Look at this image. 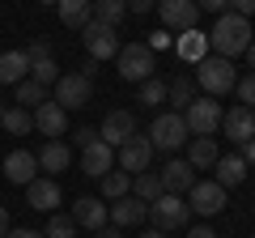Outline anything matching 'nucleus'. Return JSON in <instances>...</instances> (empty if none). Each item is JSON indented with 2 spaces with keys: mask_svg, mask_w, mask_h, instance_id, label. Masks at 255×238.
Segmentation results:
<instances>
[{
  "mask_svg": "<svg viewBox=\"0 0 255 238\" xmlns=\"http://www.w3.org/2000/svg\"><path fill=\"white\" fill-rule=\"evenodd\" d=\"M209 47H213V55H226V60L243 55L247 47H251V21L238 17V13H221V17L213 21Z\"/></svg>",
  "mask_w": 255,
  "mask_h": 238,
  "instance_id": "nucleus-1",
  "label": "nucleus"
},
{
  "mask_svg": "<svg viewBox=\"0 0 255 238\" xmlns=\"http://www.w3.org/2000/svg\"><path fill=\"white\" fill-rule=\"evenodd\" d=\"M191 81L200 85L209 98H221V94H230L238 85V68H234V60H226V55H204L200 64H196V77Z\"/></svg>",
  "mask_w": 255,
  "mask_h": 238,
  "instance_id": "nucleus-2",
  "label": "nucleus"
},
{
  "mask_svg": "<svg viewBox=\"0 0 255 238\" xmlns=\"http://www.w3.org/2000/svg\"><path fill=\"white\" fill-rule=\"evenodd\" d=\"M115 68H119V77H124V81H136V85L149 81V77H153V68H157L153 47H149V43H128V47H119Z\"/></svg>",
  "mask_w": 255,
  "mask_h": 238,
  "instance_id": "nucleus-3",
  "label": "nucleus"
},
{
  "mask_svg": "<svg viewBox=\"0 0 255 238\" xmlns=\"http://www.w3.org/2000/svg\"><path fill=\"white\" fill-rule=\"evenodd\" d=\"M187 140H191V132H187V123H183L179 111H166V115H157L153 123H149V145H153V149L179 153Z\"/></svg>",
  "mask_w": 255,
  "mask_h": 238,
  "instance_id": "nucleus-4",
  "label": "nucleus"
},
{
  "mask_svg": "<svg viewBox=\"0 0 255 238\" xmlns=\"http://www.w3.org/2000/svg\"><path fill=\"white\" fill-rule=\"evenodd\" d=\"M149 221H153V230H183V226L191 221L187 196H170V192H162L153 204H149Z\"/></svg>",
  "mask_w": 255,
  "mask_h": 238,
  "instance_id": "nucleus-5",
  "label": "nucleus"
},
{
  "mask_svg": "<svg viewBox=\"0 0 255 238\" xmlns=\"http://www.w3.org/2000/svg\"><path fill=\"white\" fill-rule=\"evenodd\" d=\"M183 123H187V132L191 136H213V132L221 128V102L217 98H196L187 111H183Z\"/></svg>",
  "mask_w": 255,
  "mask_h": 238,
  "instance_id": "nucleus-6",
  "label": "nucleus"
},
{
  "mask_svg": "<svg viewBox=\"0 0 255 238\" xmlns=\"http://www.w3.org/2000/svg\"><path fill=\"white\" fill-rule=\"evenodd\" d=\"M77 34H81V43H85V51H90V60H98V64L119 55V34H115L111 26H102V21H85Z\"/></svg>",
  "mask_w": 255,
  "mask_h": 238,
  "instance_id": "nucleus-7",
  "label": "nucleus"
},
{
  "mask_svg": "<svg viewBox=\"0 0 255 238\" xmlns=\"http://www.w3.org/2000/svg\"><path fill=\"white\" fill-rule=\"evenodd\" d=\"M149 162H153V145H149V136H140V132H132V136L115 149V166L128 170V174H145Z\"/></svg>",
  "mask_w": 255,
  "mask_h": 238,
  "instance_id": "nucleus-8",
  "label": "nucleus"
},
{
  "mask_svg": "<svg viewBox=\"0 0 255 238\" xmlns=\"http://www.w3.org/2000/svg\"><path fill=\"white\" fill-rule=\"evenodd\" d=\"M51 90H55L51 102H60L64 111H77V107H90L94 81H90V77H81V73H60V81H55Z\"/></svg>",
  "mask_w": 255,
  "mask_h": 238,
  "instance_id": "nucleus-9",
  "label": "nucleus"
},
{
  "mask_svg": "<svg viewBox=\"0 0 255 238\" xmlns=\"http://www.w3.org/2000/svg\"><path fill=\"white\" fill-rule=\"evenodd\" d=\"M187 209L200 213V217H217L226 209V187L213 183V179H196V187L187 192Z\"/></svg>",
  "mask_w": 255,
  "mask_h": 238,
  "instance_id": "nucleus-10",
  "label": "nucleus"
},
{
  "mask_svg": "<svg viewBox=\"0 0 255 238\" xmlns=\"http://www.w3.org/2000/svg\"><path fill=\"white\" fill-rule=\"evenodd\" d=\"M221 132H226V140H234V145L243 149L247 140L255 136V111L243 107V102H234L230 111H221Z\"/></svg>",
  "mask_w": 255,
  "mask_h": 238,
  "instance_id": "nucleus-11",
  "label": "nucleus"
},
{
  "mask_svg": "<svg viewBox=\"0 0 255 238\" xmlns=\"http://www.w3.org/2000/svg\"><path fill=\"white\" fill-rule=\"evenodd\" d=\"M107 221H111V226H119V230H128V226H145V221H149V204L136 200V196L128 192L124 200H111V204H107Z\"/></svg>",
  "mask_w": 255,
  "mask_h": 238,
  "instance_id": "nucleus-12",
  "label": "nucleus"
},
{
  "mask_svg": "<svg viewBox=\"0 0 255 238\" xmlns=\"http://www.w3.org/2000/svg\"><path fill=\"white\" fill-rule=\"evenodd\" d=\"M157 17L166 21V30H196L200 9L196 0H157Z\"/></svg>",
  "mask_w": 255,
  "mask_h": 238,
  "instance_id": "nucleus-13",
  "label": "nucleus"
},
{
  "mask_svg": "<svg viewBox=\"0 0 255 238\" xmlns=\"http://www.w3.org/2000/svg\"><path fill=\"white\" fill-rule=\"evenodd\" d=\"M30 119H34V128L43 132V136H51V140H60L64 132H68V111L60 107V102H38L34 111H30Z\"/></svg>",
  "mask_w": 255,
  "mask_h": 238,
  "instance_id": "nucleus-14",
  "label": "nucleus"
},
{
  "mask_svg": "<svg viewBox=\"0 0 255 238\" xmlns=\"http://www.w3.org/2000/svg\"><path fill=\"white\" fill-rule=\"evenodd\" d=\"M157 179H162V187L170 196H187L191 187H196V170H191L187 157H170V162L157 170Z\"/></svg>",
  "mask_w": 255,
  "mask_h": 238,
  "instance_id": "nucleus-15",
  "label": "nucleus"
},
{
  "mask_svg": "<svg viewBox=\"0 0 255 238\" xmlns=\"http://www.w3.org/2000/svg\"><path fill=\"white\" fill-rule=\"evenodd\" d=\"M132 132H136V115H132V111H107V119H102V128H98V136L107 140L111 149H119L124 145L128 136H132Z\"/></svg>",
  "mask_w": 255,
  "mask_h": 238,
  "instance_id": "nucleus-16",
  "label": "nucleus"
},
{
  "mask_svg": "<svg viewBox=\"0 0 255 238\" xmlns=\"http://www.w3.org/2000/svg\"><path fill=\"white\" fill-rule=\"evenodd\" d=\"M81 170L90 174V179H102L107 170H115V149L107 145V140H94V145H85L81 149Z\"/></svg>",
  "mask_w": 255,
  "mask_h": 238,
  "instance_id": "nucleus-17",
  "label": "nucleus"
},
{
  "mask_svg": "<svg viewBox=\"0 0 255 238\" xmlns=\"http://www.w3.org/2000/svg\"><path fill=\"white\" fill-rule=\"evenodd\" d=\"M26 204L34 213H55L60 209V183L55 179H30L26 183Z\"/></svg>",
  "mask_w": 255,
  "mask_h": 238,
  "instance_id": "nucleus-18",
  "label": "nucleus"
},
{
  "mask_svg": "<svg viewBox=\"0 0 255 238\" xmlns=\"http://www.w3.org/2000/svg\"><path fill=\"white\" fill-rule=\"evenodd\" d=\"M4 174H9V183L26 187L30 179H38V157L30 153V149H13V153L4 157Z\"/></svg>",
  "mask_w": 255,
  "mask_h": 238,
  "instance_id": "nucleus-19",
  "label": "nucleus"
},
{
  "mask_svg": "<svg viewBox=\"0 0 255 238\" xmlns=\"http://www.w3.org/2000/svg\"><path fill=\"white\" fill-rule=\"evenodd\" d=\"M217 157H221L217 136H191V140H187V162H191V170H213Z\"/></svg>",
  "mask_w": 255,
  "mask_h": 238,
  "instance_id": "nucleus-20",
  "label": "nucleus"
},
{
  "mask_svg": "<svg viewBox=\"0 0 255 238\" xmlns=\"http://www.w3.org/2000/svg\"><path fill=\"white\" fill-rule=\"evenodd\" d=\"M247 179V162H243V153H221L217 157V166H213V183H221L230 192V187H238Z\"/></svg>",
  "mask_w": 255,
  "mask_h": 238,
  "instance_id": "nucleus-21",
  "label": "nucleus"
},
{
  "mask_svg": "<svg viewBox=\"0 0 255 238\" xmlns=\"http://www.w3.org/2000/svg\"><path fill=\"white\" fill-rule=\"evenodd\" d=\"M174 55H179L183 64H200L204 55H209V34H200V30H183L179 43H174Z\"/></svg>",
  "mask_w": 255,
  "mask_h": 238,
  "instance_id": "nucleus-22",
  "label": "nucleus"
},
{
  "mask_svg": "<svg viewBox=\"0 0 255 238\" xmlns=\"http://www.w3.org/2000/svg\"><path fill=\"white\" fill-rule=\"evenodd\" d=\"M34 157H38V170L43 174H60V170H68V162H73V153H68L64 140H47Z\"/></svg>",
  "mask_w": 255,
  "mask_h": 238,
  "instance_id": "nucleus-23",
  "label": "nucleus"
},
{
  "mask_svg": "<svg viewBox=\"0 0 255 238\" xmlns=\"http://www.w3.org/2000/svg\"><path fill=\"white\" fill-rule=\"evenodd\" d=\"M73 221L85 226V230H102V226H107V204L94 200V196H81V200L73 204Z\"/></svg>",
  "mask_w": 255,
  "mask_h": 238,
  "instance_id": "nucleus-24",
  "label": "nucleus"
},
{
  "mask_svg": "<svg viewBox=\"0 0 255 238\" xmlns=\"http://www.w3.org/2000/svg\"><path fill=\"white\" fill-rule=\"evenodd\" d=\"M26 77H30L26 51H0V85H17Z\"/></svg>",
  "mask_w": 255,
  "mask_h": 238,
  "instance_id": "nucleus-25",
  "label": "nucleus"
},
{
  "mask_svg": "<svg viewBox=\"0 0 255 238\" xmlns=\"http://www.w3.org/2000/svg\"><path fill=\"white\" fill-rule=\"evenodd\" d=\"M55 9H60V21H64L68 30H81L85 21L94 17V0H60Z\"/></svg>",
  "mask_w": 255,
  "mask_h": 238,
  "instance_id": "nucleus-26",
  "label": "nucleus"
},
{
  "mask_svg": "<svg viewBox=\"0 0 255 238\" xmlns=\"http://www.w3.org/2000/svg\"><path fill=\"white\" fill-rule=\"evenodd\" d=\"M166 102L183 115V111L196 102V81H191V77H174V81H166Z\"/></svg>",
  "mask_w": 255,
  "mask_h": 238,
  "instance_id": "nucleus-27",
  "label": "nucleus"
},
{
  "mask_svg": "<svg viewBox=\"0 0 255 238\" xmlns=\"http://www.w3.org/2000/svg\"><path fill=\"white\" fill-rule=\"evenodd\" d=\"M124 17H128V0H94V17L90 21H102V26L115 30Z\"/></svg>",
  "mask_w": 255,
  "mask_h": 238,
  "instance_id": "nucleus-28",
  "label": "nucleus"
},
{
  "mask_svg": "<svg viewBox=\"0 0 255 238\" xmlns=\"http://www.w3.org/2000/svg\"><path fill=\"white\" fill-rule=\"evenodd\" d=\"M98 183H102V196H107V200H124V196L132 192V174L115 166V170H107V174H102Z\"/></svg>",
  "mask_w": 255,
  "mask_h": 238,
  "instance_id": "nucleus-29",
  "label": "nucleus"
},
{
  "mask_svg": "<svg viewBox=\"0 0 255 238\" xmlns=\"http://www.w3.org/2000/svg\"><path fill=\"white\" fill-rule=\"evenodd\" d=\"M162 192H166V187H162V179H157L153 170H145V174H132V196H136V200L153 204Z\"/></svg>",
  "mask_w": 255,
  "mask_h": 238,
  "instance_id": "nucleus-30",
  "label": "nucleus"
},
{
  "mask_svg": "<svg viewBox=\"0 0 255 238\" xmlns=\"http://www.w3.org/2000/svg\"><path fill=\"white\" fill-rule=\"evenodd\" d=\"M4 132H13V136H26L30 128H34V119H30V111L26 107H9L4 111V123H0Z\"/></svg>",
  "mask_w": 255,
  "mask_h": 238,
  "instance_id": "nucleus-31",
  "label": "nucleus"
},
{
  "mask_svg": "<svg viewBox=\"0 0 255 238\" xmlns=\"http://www.w3.org/2000/svg\"><path fill=\"white\" fill-rule=\"evenodd\" d=\"M13 94H17V102H21V107H38V102H47V85H38V81H30V77H26V81H17V85H13Z\"/></svg>",
  "mask_w": 255,
  "mask_h": 238,
  "instance_id": "nucleus-32",
  "label": "nucleus"
},
{
  "mask_svg": "<svg viewBox=\"0 0 255 238\" xmlns=\"http://www.w3.org/2000/svg\"><path fill=\"white\" fill-rule=\"evenodd\" d=\"M136 102H145V107H162V102H166V81H162V77H149V81H140Z\"/></svg>",
  "mask_w": 255,
  "mask_h": 238,
  "instance_id": "nucleus-33",
  "label": "nucleus"
},
{
  "mask_svg": "<svg viewBox=\"0 0 255 238\" xmlns=\"http://www.w3.org/2000/svg\"><path fill=\"white\" fill-rule=\"evenodd\" d=\"M30 81H38V85H47V90H51V85L60 81L55 60H34V64H30Z\"/></svg>",
  "mask_w": 255,
  "mask_h": 238,
  "instance_id": "nucleus-34",
  "label": "nucleus"
},
{
  "mask_svg": "<svg viewBox=\"0 0 255 238\" xmlns=\"http://www.w3.org/2000/svg\"><path fill=\"white\" fill-rule=\"evenodd\" d=\"M43 238H77V221L73 217H60V213H55L51 221H47V234Z\"/></svg>",
  "mask_w": 255,
  "mask_h": 238,
  "instance_id": "nucleus-35",
  "label": "nucleus"
},
{
  "mask_svg": "<svg viewBox=\"0 0 255 238\" xmlns=\"http://www.w3.org/2000/svg\"><path fill=\"white\" fill-rule=\"evenodd\" d=\"M234 94H238V102H243V107H251V111H255V73H247V77H238V85H234Z\"/></svg>",
  "mask_w": 255,
  "mask_h": 238,
  "instance_id": "nucleus-36",
  "label": "nucleus"
},
{
  "mask_svg": "<svg viewBox=\"0 0 255 238\" xmlns=\"http://www.w3.org/2000/svg\"><path fill=\"white\" fill-rule=\"evenodd\" d=\"M26 60L30 64H34V60H51V43H47V38H34V43L26 47Z\"/></svg>",
  "mask_w": 255,
  "mask_h": 238,
  "instance_id": "nucleus-37",
  "label": "nucleus"
},
{
  "mask_svg": "<svg viewBox=\"0 0 255 238\" xmlns=\"http://www.w3.org/2000/svg\"><path fill=\"white\" fill-rule=\"evenodd\" d=\"M196 9H200V13H213V17H221V13H230V0H196Z\"/></svg>",
  "mask_w": 255,
  "mask_h": 238,
  "instance_id": "nucleus-38",
  "label": "nucleus"
},
{
  "mask_svg": "<svg viewBox=\"0 0 255 238\" xmlns=\"http://www.w3.org/2000/svg\"><path fill=\"white\" fill-rule=\"evenodd\" d=\"M230 13H238V17L251 21L255 17V0H230Z\"/></svg>",
  "mask_w": 255,
  "mask_h": 238,
  "instance_id": "nucleus-39",
  "label": "nucleus"
},
{
  "mask_svg": "<svg viewBox=\"0 0 255 238\" xmlns=\"http://www.w3.org/2000/svg\"><path fill=\"white\" fill-rule=\"evenodd\" d=\"M149 9H157V0H128V13H136V17H145Z\"/></svg>",
  "mask_w": 255,
  "mask_h": 238,
  "instance_id": "nucleus-40",
  "label": "nucleus"
},
{
  "mask_svg": "<svg viewBox=\"0 0 255 238\" xmlns=\"http://www.w3.org/2000/svg\"><path fill=\"white\" fill-rule=\"evenodd\" d=\"M94 140H98V128H77V145H94Z\"/></svg>",
  "mask_w": 255,
  "mask_h": 238,
  "instance_id": "nucleus-41",
  "label": "nucleus"
},
{
  "mask_svg": "<svg viewBox=\"0 0 255 238\" xmlns=\"http://www.w3.org/2000/svg\"><path fill=\"white\" fill-rule=\"evenodd\" d=\"M94 238H124V230L119 226H102V230H94Z\"/></svg>",
  "mask_w": 255,
  "mask_h": 238,
  "instance_id": "nucleus-42",
  "label": "nucleus"
},
{
  "mask_svg": "<svg viewBox=\"0 0 255 238\" xmlns=\"http://www.w3.org/2000/svg\"><path fill=\"white\" fill-rule=\"evenodd\" d=\"M98 73H102V68H98V60H85V64H81V77H90V81H94Z\"/></svg>",
  "mask_w": 255,
  "mask_h": 238,
  "instance_id": "nucleus-43",
  "label": "nucleus"
},
{
  "mask_svg": "<svg viewBox=\"0 0 255 238\" xmlns=\"http://www.w3.org/2000/svg\"><path fill=\"white\" fill-rule=\"evenodd\" d=\"M187 238H217V234H213L209 226H191V230H187Z\"/></svg>",
  "mask_w": 255,
  "mask_h": 238,
  "instance_id": "nucleus-44",
  "label": "nucleus"
},
{
  "mask_svg": "<svg viewBox=\"0 0 255 238\" xmlns=\"http://www.w3.org/2000/svg\"><path fill=\"white\" fill-rule=\"evenodd\" d=\"M243 162H247V166H255V136L243 145Z\"/></svg>",
  "mask_w": 255,
  "mask_h": 238,
  "instance_id": "nucleus-45",
  "label": "nucleus"
},
{
  "mask_svg": "<svg viewBox=\"0 0 255 238\" xmlns=\"http://www.w3.org/2000/svg\"><path fill=\"white\" fill-rule=\"evenodd\" d=\"M4 238H43V234H38V230H9Z\"/></svg>",
  "mask_w": 255,
  "mask_h": 238,
  "instance_id": "nucleus-46",
  "label": "nucleus"
},
{
  "mask_svg": "<svg viewBox=\"0 0 255 238\" xmlns=\"http://www.w3.org/2000/svg\"><path fill=\"white\" fill-rule=\"evenodd\" d=\"M149 47H153V51H162V47H170V34H153V43H149Z\"/></svg>",
  "mask_w": 255,
  "mask_h": 238,
  "instance_id": "nucleus-47",
  "label": "nucleus"
},
{
  "mask_svg": "<svg viewBox=\"0 0 255 238\" xmlns=\"http://www.w3.org/2000/svg\"><path fill=\"white\" fill-rule=\"evenodd\" d=\"M9 234V209H4V204H0V238Z\"/></svg>",
  "mask_w": 255,
  "mask_h": 238,
  "instance_id": "nucleus-48",
  "label": "nucleus"
},
{
  "mask_svg": "<svg viewBox=\"0 0 255 238\" xmlns=\"http://www.w3.org/2000/svg\"><path fill=\"white\" fill-rule=\"evenodd\" d=\"M247 64H251V73H255V43L247 47Z\"/></svg>",
  "mask_w": 255,
  "mask_h": 238,
  "instance_id": "nucleus-49",
  "label": "nucleus"
},
{
  "mask_svg": "<svg viewBox=\"0 0 255 238\" xmlns=\"http://www.w3.org/2000/svg\"><path fill=\"white\" fill-rule=\"evenodd\" d=\"M140 238H166V230H145Z\"/></svg>",
  "mask_w": 255,
  "mask_h": 238,
  "instance_id": "nucleus-50",
  "label": "nucleus"
},
{
  "mask_svg": "<svg viewBox=\"0 0 255 238\" xmlns=\"http://www.w3.org/2000/svg\"><path fill=\"white\" fill-rule=\"evenodd\" d=\"M4 111H9V107H4V102H0V123H4Z\"/></svg>",
  "mask_w": 255,
  "mask_h": 238,
  "instance_id": "nucleus-51",
  "label": "nucleus"
},
{
  "mask_svg": "<svg viewBox=\"0 0 255 238\" xmlns=\"http://www.w3.org/2000/svg\"><path fill=\"white\" fill-rule=\"evenodd\" d=\"M38 4H60V0H38Z\"/></svg>",
  "mask_w": 255,
  "mask_h": 238,
  "instance_id": "nucleus-52",
  "label": "nucleus"
}]
</instances>
